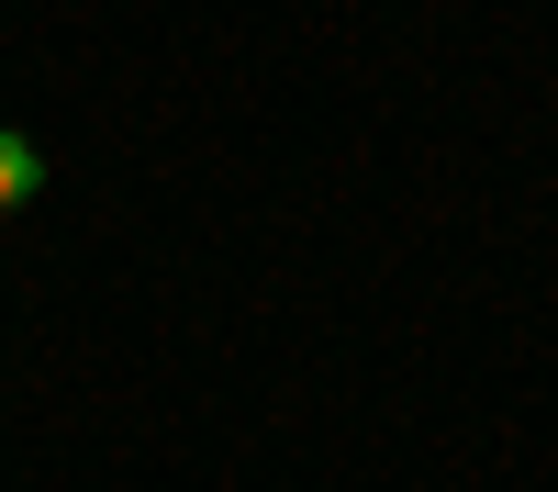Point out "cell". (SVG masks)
Returning <instances> with one entry per match:
<instances>
[{
  "label": "cell",
  "mask_w": 558,
  "mask_h": 492,
  "mask_svg": "<svg viewBox=\"0 0 558 492\" xmlns=\"http://www.w3.org/2000/svg\"><path fill=\"white\" fill-rule=\"evenodd\" d=\"M45 191V146H34V134H12V123H0V213H23Z\"/></svg>",
  "instance_id": "6da1fadb"
}]
</instances>
